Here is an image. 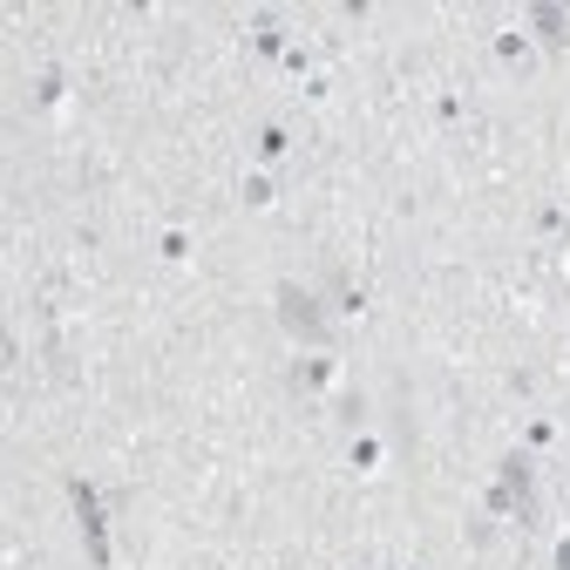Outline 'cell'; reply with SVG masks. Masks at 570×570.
Masks as SVG:
<instances>
[{
    "label": "cell",
    "instance_id": "cell-1",
    "mask_svg": "<svg viewBox=\"0 0 570 570\" xmlns=\"http://www.w3.org/2000/svg\"><path fill=\"white\" fill-rule=\"evenodd\" d=\"M272 306H278V326H285V340H293V346H326L333 340V313H326V299L313 293V285L278 278L272 285Z\"/></svg>",
    "mask_w": 570,
    "mask_h": 570
},
{
    "label": "cell",
    "instance_id": "cell-2",
    "mask_svg": "<svg viewBox=\"0 0 570 570\" xmlns=\"http://www.w3.org/2000/svg\"><path fill=\"white\" fill-rule=\"evenodd\" d=\"M489 517L495 523H537V469H530V455H503V462H495Z\"/></svg>",
    "mask_w": 570,
    "mask_h": 570
},
{
    "label": "cell",
    "instance_id": "cell-3",
    "mask_svg": "<svg viewBox=\"0 0 570 570\" xmlns=\"http://www.w3.org/2000/svg\"><path fill=\"white\" fill-rule=\"evenodd\" d=\"M68 503H76V517H82V543H89V557L109 570V563H116V550H109V517H102L96 482H89V475H68Z\"/></svg>",
    "mask_w": 570,
    "mask_h": 570
},
{
    "label": "cell",
    "instance_id": "cell-4",
    "mask_svg": "<svg viewBox=\"0 0 570 570\" xmlns=\"http://www.w3.org/2000/svg\"><path fill=\"white\" fill-rule=\"evenodd\" d=\"M537 41H550V48H563L570 41V8H550V0H543V8H530V21H523Z\"/></svg>",
    "mask_w": 570,
    "mask_h": 570
},
{
    "label": "cell",
    "instance_id": "cell-5",
    "mask_svg": "<svg viewBox=\"0 0 570 570\" xmlns=\"http://www.w3.org/2000/svg\"><path fill=\"white\" fill-rule=\"evenodd\" d=\"M252 150H258V164H285V157H293V129H285V122H258Z\"/></svg>",
    "mask_w": 570,
    "mask_h": 570
},
{
    "label": "cell",
    "instance_id": "cell-6",
    "mask_svg": "<svg viewBox=\"0 0 570 570\" xmlns=\"http://www.w3.org/2000/svg\"><path fill=\"white\" fill-rule=\"evenodd\" d=\"M252 48H258V55H293V48H285V28H278L272 14L252 21Z\"/></svg>",
    "mask_w": 570,
    "mask_h": 570
},
{
    "label": "cell",
    "instance_id": "cell-7",
    "mask_svg": "<svg viewBox=\"0 0 570 570\" xmlns=\"http://www.w3.org/2000/svg\"><path fill=\"white\" fill-rule=\"evenodd\" d=\"M495 55H503V68H530V41L523 35H495Z\"/></svg>",
    "mask_w": 570,
    "mask_h": 570
},
{
    "label": "cell",
    "instance_id": "cell-8",
    "mask_svg": "<svg viewBox=\"0 0 570 570\" xmlns=\"http://www.w3.org/2000/svg\"><path fill=\"white\" fill-rule=\"evenodd\" d=\"M272 197H278V190H272L265 177H245V204H272Z\"/></svg>",
    "mask_w": 570,
    "mask_h": 570
},
{
    "label": "cell",
    "instance_id": "cell-9",
    "mask_svg": "<svg viewBox=\"0 0 570 570\" xmlns=\"http://www.w3.org/2000/svg\"><path fill=\"white\" fill-rule=\"evenodd\" d=\"M35 96H41V102H61V76H55V68H48V76L35 82Z\"/></svg>",
    "mask_w": 570,
    "mask_h": 570
},
{
    "label": "cell",
    "instance_id": "cell-10",
    "mask_svg": "<svg viewBox=\"0 0 570 570\" xmlns=\"http://www.w3.org/2000/svg\"><path fill=\"white\" fill-rule=\"evenodd\" d=\"M293 381H299V387H320V381H326V361H306V367H299Z\"/></svg>",
    "mask_w": 570,
    "mask_h": 570
},
{
    "label": "cell",
    "instance_id": "cell-11",
    "mask_svg": "<svg viewBox=\"0 0 570 570\" xmlns=\"http://www.w3.org/2000/svg\"><path fill=\"white\" fill-rule=\"evenodd\" d=\"M550 570H570V530L557 537V557H550Z\"/></svg>",
    "mask_w": 570,
    "mask_h": 570
}]
</instances>
